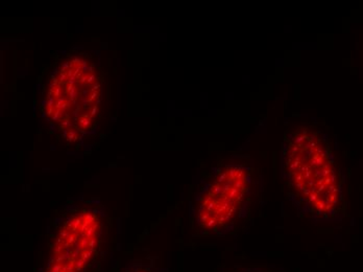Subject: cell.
Segmentation results:
<instances>
[{
  "instance_id": "obj_2",
  "label": "cell",
  "mask_w": 363,
  "mask_h": 272,
  "mask_svg": "<svg viewBox=\"0 0 363 272\" xmlns=\"http://www.w3.org/2000/svg\"><path fill=\"white\" fill-rule=\"evenodd\" d=\"M101 99V78L94 64L74 56L52 72L44 99V114L66 141L74 143L94 128Z\"/></svg>"
},
{
  "instance_id": "obj_3",
  "label": "cell",
  "mask_w": 363,
  "mask_h": 272,
  "mask_svg": "<svg viewBox=\"0 0 363 272\" xmlns=\"http://www.w3.org/2000/svg\"><path fill=\"white\" fill-rule=\"evenodd\" d=\"M253 190L254 170L249 161L213 168L192 200L191 216L199 233L208 236L232 233L249 216Z\"/></svg>"
},
{
  "instance_id": "obj_6",
  "label": "cell",
  "mask_w": 363,
  "mask_h": 272,
  "mask_svg": "<svg viewBox=\"0 0 363 272\" xmlns=\"http://www.w3.org/2000/svg\"><path fill=\"white\" fill-rule=\"evenodd\" d=\"M238 272H285L282 269H277L272 266H250L241 268Z\"/></svg>"
},
{
  "instance_id": "obj_5",
  "label": "cell",
  "mask_w": 363,
  "mask_h": 272,
  "mask_svg": "<svg viewBox=\"0 0 363 272\" xmlns=\"http://www.w3.org/2000/svg\"><path fill=\"white\" fill-rule=\"evenodd\" d=\"M121 272H160L152 258L133 259Z\"/></svg>"
},
{
  "instance_id": "obj_4",
  "label": "cell",
  "mask_w": 363,
  "mask_h": 272,
  "mask_svg": "<svg viewBox=\"0 0 363 272\" xmlns=\"http://www.w3.org/2000/svg\"><path fill=\"white\" fill-rule=\"evenodd\" d=\"M104 216L95 205H72L50 229L38 272H95L103 258Z\"/></svg>"
},
{
  "instance_id": "obj_1",
  "label": "cell",
  "mask_w": 363,
  "mask_h": 272,
  "mask_svg": "<svg viewBox=\"0 0 363 272\" xmlns=\"http://www.w3.org/2000/svg\"><path fill=\"white\" fill-rule=\"evenodd\" d=\"M279 178L292 207L302 216L313 223L340 220L344 210L342 176L320 130L298 127L285 134Z\"/></svg>"
}]
</instances>
